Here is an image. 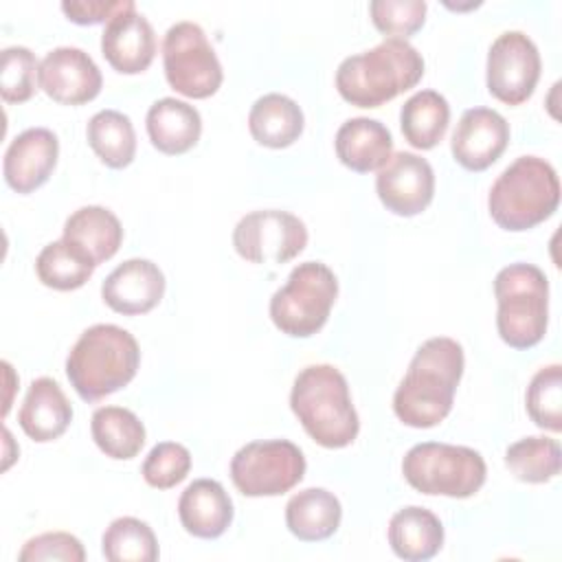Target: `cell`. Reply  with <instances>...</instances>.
I'll return each instance as SVG.
<instances>
[{"label": "cell", "mask_w": 562, "mask_h": 562, "mask_svg": "<svg viewBox=\"0 0 562 562\" xmlns=\"http://www.w3.org/2000/svg\"><path fill=\"white\" fill-rule=\"evenodd\" d=\"M463 364V347L457 340L435 336L422 342L393 395L397 419L411 428H432L443 422L452 411Z\"/></svg>", "instance_id": "obj_1"}, {"label": "cell", "mask_w": 562, "mask_h": 562, "mask_svg": "<svg viewBox=\"0 0 562 562\" xmlns=\"http://www.w3.org/2000/svg\"><path fill=\"white\" fill-rule=\"evenodd\" d=\"M424 77V57L413 44L386 37L378 46L345 57L336 70L338 94L356 108H380L415 88Z\"/></svg>", "instance_id": "obj_2"}, {"label": "cell", "mask_w": 562, "mask_h": 562, "mask_svg": "<svg viewBox=\"0 0 562 562\" xmlns=\"http://www.w3.org/2000/svg\"><path fill=\"white\" fill-rule=\"evenodd\" d=\"M140 364L136 338L110 323L88 327L66 358V375L83 402H99L127 386Z\"/></svg>", "instance_id": "obj_3"}, {"label": "cell", "mask_w": 562, "mask_h": 562, "mask_svg": "<svg viewBox=\"0 0 562 562\" xmlns=\"http://www.w3.org/2000/svg\"><path fill=\"white\" fill-rule=\"evenodd\" d=\"M290 406L305 432L323 448H347L360 430L345 375L331 364H310L299 371Z\"/></svg>", "instance_id": "obj_4"}, {"label": "cell", "mask_w": 562, "mask_h": 562, "mask_svg": "<svg viewBox=\"0 0 562 562\" xmlns=\"http://www.w3.org/2000/svg\"><path fill=\"white\" fill-rule=\"evenodd\" d=\"M560 180L551 162L538 156L516 158L492 184L487 209L492 220L512 233L533 228L555 213Z\"/></svg>", "instance_id": "obj_5"}, {"label": "cell", "mask_w": 562, "mask_h": 562, "mask_svg": "<svg viewBox=\"0 0 562 562\" xmlns=\"http://www.w3.org/2000/svg\"><path fill=\"white\" fill-rule=\"evenodd\" d=\"M496 329L512 349H529L547 334L549 281L533 263H509L494 279Z\"/></svg>", "instance_id": "obj_6"}, {"label": "cell", "mask_w": 562, "mask_h": 562, "mask_svg": "<svg viewBox=\"0 0 562 562\" xmlns=\"http://www.w3.org/2000/svg\"><path fill=\"white\" fill-rule=\"evenodd\" d=\"M402 474L422 494L470 498L483 487L487 468L474 448L424 441L404 454Z\"/></svg>", "instance_id": "obj_7"}, {"label": "cell", "mask_w": 562, "mask_h": 562, "mask_svg": "<svg viewBox=\"0 0 562 562\" xmlns=\"http://www.w3.org/2000/svg\"><path fill=\"white\" fill-rule=\"evenodd\" d=\"M338 296L336 274L321 261L299 263L270 299V318L292 338L314 336L329 318Z\"/></svg>", "instance_id": "obj_8"}, {"label": "cell", "mask_w": 562, "mask_h": 562, "mask_svg": "<svg viewBox=\"0 0 562 562\" xmlns=\"http://www.w3.org/2000/svg\"><path fill=\"white\" fill-rule=\"evenodd\" d=\"M167 83L189 99H206L222 86V64L200 24L182 20L167 29L162 40Z\"/></svg>", "instance_id": "obj_9"}, {"label": "cell", "mask_w": 562, "mask_h": 562, "mask_svg": "<svg viewBox=\"0 0 562 562\" xmlns=\"http://www.w3.org/2000/svg\"><path fill=\"white\" fill-rule=\"evenodd\" d=\"M305 476V457L288 439L250 441L231 459L233 485L250 498L281 496Z\"/></svg>", "instance_id": "obj_10"}, {"label": "cell", "mask_w": 562, "mask_h": 562, "mask_svg": "<svg viewBox=\"0 0 562 562\" xmlns=\"http://www.w3.org/2000/svg\"><path fill=\"white\" fill-rule=\"evenodd\" d=\"M237 255L250 263H288L307 246L303 220L288 211L263 209L244 215L233 228Z\"/></svg>", "instance_id": "obj_11"}, {"label": "cell", "mask_w": 562, "mask_h": 562, "mask_svg": "<svg viewBox=\"0 0 562 562\" xmlns=\"http://www.w3.org/2000/svg\"><path fill=\"white\" fill-rule=\"evenodd\" d=\"M540 68V53L533 40L522 31H505L487 53V90L507 105H520L533 94Z\"/></svg>", "instance_id": "obj_12"}, {"label": "cell", "mask_w": 562, "mask_h": 562, "mask_svg": "<svg viewBox=\"0 0 562 562\" xmlns=\"http://www.w3.org/2000/svg\"><path fill=\"white\" fill-rule=\"evenodd\" d=\"M375 191L386 211L413 217L435 195V173L426 158L413 151H395L375 176Z\"/></svg>", "instance_id": "obj_13"}, {"label": "cell", "mask_w": 562, "mask_h": 562, "mask_svg": "<svg viewBox=\"0 0 562 562\" xmlns=\"http://www.w3.org/2000/svg\"><path fill=\"white\" fill-rule=\"evenodd\" d=\"M101 86L99 66L81 48L57 46L40 61V88L57 103H88L101 92Z\"/></svg>", "instance_id": "obj_14"}, {"label": "cell", "mask_w": 562, "mask_h": 562, "mask_svg": "<svg viewBox=\"0 0 562 562\" xmlns=\"http://www.w3.org/2000/svg\"><path fill=\"white\" fill-rule=\"evenodd\" d=\"M509 143V123L490 108H470L461 114L450 149L454 160L468 171H485Z\"/></svg>", "instance_id": "obj_15"}, {"label": "cell", "mask_w": 562, "mask_h": 562, "mask_svg": "<svg viewBox=\"0 0 562 562\" xmlns=\"http://www.w3.org/2000/svg\"><path fill=\"white\" fill-rule=\"evenodd\" d=\"M59 156V140L46 127L20 132L7 147L2 173L7 184L18 193L40 189L53 173Z\"/></svg>", "instance_id": "obj_16"}, {"label": "cell", "mask_w": 562, "mask_h": 562, "mask_svg": "<svg viewBox=\"0 0 562 562\" xmlns=\"http://www.w3.org/2000/svg\"><path fill=\"white\" fill-rule=\"evenodd\" d=\"M165 294V274L149 259H127L116 266L101 285L105 305L123 316H138L154 310Z\"/></svg>", "instance_id": "obj_17"}, {"label": "cell", "mask_w": 562, "mask_h": 562, "mask_svg": "<svg viewBox=\"0 0 562 562\" xmlns=\"http://www.w3.org/2000/svg\"><path fill=\"white\" fill-rule=\"evenodd\" d=\"M101 53L123 75H138L149 68L156 55V33L136 4L116 13L103 29Z\"/></svg>", "instance_id": "obj_18"}, {"label": "cell", "mask_w": 562, "mask_h": 562, "mask_svg": "<svg viewBox=\"0 0 562 562\" xmlns=\"http://www.w3.org/2000/svg\"><path fill=\"white\" fill-rule=\"evenodd\" d=\"M178 518L187 533L202 540H215L233 522V501L222 483L198 479L180 494Z\"/></svg>", "instance_id": "obj_19"}, {"label": "cell", "mask_w": 562, "mask_h": 562, "mask_svg": "<svg viewBox=\"0 0 562 562\" xmlns=\"http://www.w3.org/2000/svg\"><path fill=\"white\" fill-rule=\"evenodd\" d=\"M18 422L26 437L46 443L66 432L72 422V406L53 378H37L24 395Z\"/></svg>", "instance_id": "obj_20"}, {"label": "cell", "mask_w": 562, "mask_h": 562, "mask_svg": "<svg viewBox=\"0 0 562 562\" xmlns=\"http://www.w3.org/2000/svg\"><path fill=\"white\" fill-rule=\"evenodd\" d=\"M336 156L338 160L356 171L369 173L380 171L393 154V136L386 125L369 116H356L345 121L336 132Z\"/></svg>", "instance_id": "obj_21"}, {"label": "cell", "mask_w": 562, "mask_h": 562, "mask_svg": "<svg viewBox=\"0 0 562 562\" xmlns=\"http://www.w3.org/2000/svg\"><path fill=\"white\" fill-rule=\"evenodd\" d=\"M147 134L151 145L167 154L178 156L189 151L202 134V116L187 101L165 97L151 103L147 112Z\"/></svg>", "instance_id": "obj_22"}, {"label": "cell", "mask_w": 562, "mask_h": 562, "mask_svg": "<svg viewBox=\"0 0 562 562\" xmlns=\"http://www.w3.org/2000/svg\"><path fill=\"white\" fill-rule=\"evenodd\" d=\"M79 248L94 266L112 259L123 241L119 217L105 206H81L64 222V237Z\"/></svg>", "instance_id": "obj_23"}, {"label": "cell", "mask_w": 562, "mask_h": 562, "mask_svg": "<svg viewBox=\"0 0 562 562\" xmlns=\"http://www.w3.org/2000/svg\"><path fill=\"white\" fill-rule=\"evenodd\" d=\"M389 544L393 553L402 560H430L443 547V525L426 507H402L389 520Z\"/></svg>", "instance_id": "obj_24"}, {"label": "cell", "mask_w": 562, "mask_h": 562, "mask_svg": "<svg viewBox=\"0 0 562 562\" xmlns=\"http://www.w3.org/2000/svg\"><path fill=\"white\" fill-rule=\"evenodd\" d=\"M340 501L325 487L301 490L285 505V525L303 542L331 538L340 527Z\"/></svg>", "instance_id": "obj_25"}, {"label": "cell", "mask_w": 562, "mask_h": 562, "mask_svg": "<svg viewBox=\"0 0 562 562\" xmlns=\"http://www.w3.org/2000/svg\"><path fill=\"white\" fill-rule=\"evenodd\" d=\"M303 125L305 119L299 103L279 92L259 97L248 114L250 136L270 149L290 147L303 134Z\"/></svg>", "instance_id": "obj_26"}, {"label": "cell", "mask_w": 562, "mask_h": 562, "mask_svg": "<svg viewBox=\"0 0 562 562\" xmlns=\"http://www.w3.org/2000/svg\"><path fill=\"white\" fill-rule=\"evenodd\" d=\"M450 105L435 90H419L400 110V127L406 143L415 149H432L448 130Z\"/></svg>", "instance_id": "obj_27"}, {"label": "cell", "mask_w": 562, "mask_h": 562, "mask_svg": "<svg viewBox=\"0 0 562 562\" xmlns=\"http://www.w3.org/2000/svg\"><path fill=\"white\" fill-rule=\"evenodd\" d=\"M90 432L99 450L110 459H134L145 446V426L123 406H101L92 413Z\"/></svg>", "instance_id": "obj_28"}, {"label": "cell", "mask_w": 562, "mask_h": 562, "mask_svg": "<svg viewBox=\"0 0 562 562\" xmlns=\"http://www.w3.org/2000/svg\"><path fill=\"white\" fill-rule=\"evenodd\" d=\"M88 145L110 169H123L134 160L136 134L127 114L119 110L97 112L86 127Z\"/></svg>", "instance_id": "obj_29"}, {"label": "cell", "mask_w": 562, "mask_h": 562, "mask_svg": "<svg viewBox=\"0 0 562 562\" xmlns=\"http://www.w3.org/2000/svg\"><path fill=\"white\" fill-rule=\"evenodd\" d=\"M94 268L97 266L66 239L46 244L35 259L37 279L46 288H53L59 292H70L81 288L92 277Z\"/></svg>", "instance_id": "obj_30"}, {"label": "cell", "mask_w": 562, "mask_h": 562, "mask_svg": "<svg viewBox=\"0 0 562 562\" xmlns=\"http://www.w3.org/2000/svg\"><path fill=\"white\" fill-rule=\"evenodd\" d=\"M560 443L551 437H525L505 450L507 470L522 483H547L560 474Z\"/></svg>", "instance_id": "obj_31"}, {"label": "cell", "mask_w": 562, "mask_h": 562, "mask_svg": "<svg viewBox=\"0 0 562 562\" xmlns=\"http://www.w3.org/2000/svg\"><path fill=\"white\" fill-rule=\"evenodd\" d=\"M101 551L110 562H154L158 560V540L145 520L123 516L103 531Z\"/></svg>", "instance_id": "obj_32"}, {"label": "cell", "mask_w": 562, "mask_h": 562, "mask_svg": "<svg viewBox=\"0 0 562 562\" xmlns=\"http://www.w3.org/2000/svg\"><path fill=\"white\" fill-rule=\"evenodd\" d=\"M527 413L544 430H562V367L549 364L536 371L527 386Z\"/></svg>", "instance_id": "obj_33"}, {"label": "cell", "mask_w": 562, "mask_h": 562, "mask_svg": "<svg viewBox=\"0 0 562 562\" xmlns=\"http://www.w3.org/2000/svg\"><path fill=\"white\" fill-rule=\"evenodd\" d=\"M40 79V64L26 46H7L0 57V94L7 103L29 101Z\"/></svg>", "instance_id": "obj_34"}, {"label": "cell", "mask_w": 562, "mask_h": 562, "mask_svg": "<svg viewBox=\"0 0 562 562\" xmlns=\"http://www.w3.org/2000/svg\"><path fill=\"white\" fill-rule=\"evenodd\" d=\"M191 470V452L176 441L156 443L143 461V479L156 490L176 487Z\"/></svg>", "instance_id": "obj_35"}, {"label": "cell", "mask_w": 562, "mask_h": 562, "mask_svg": "<svg viewBox=\"0 0 562 562\" xmlns=\"http://www.w3.org/2000/svg\"><path fill=\"white\" fill-rule=\"evenodd\" d=\"M373 26L391 37L406 40L426 22L424 0H373L369 4Z\"/></svg>", "instance_id": "obj_36"}, {"label": "cell", "mask_w": 562, "mask_h": 562, "mask_svg": "<svg viewBox=\"0 0 562 562\" xmlns=\"http://www.w3.org/2000/svg\"><path fill=\"white\" fill-rule=\"evenodd\" d=\"M20 562H44V560H64V562H83L86 551L79 538L66 531H46L40 533L22 547L18 553Z\"/></svg>", "instance_id": "obj_37"}, {"label": "cell", "mask_w": 562, "mask_h": 562, "mask_svg": "<svg viewBox=\"0 0 562 562\" xmlns=\"http://www.w3.org/2000/svg\"><path fill=\"white\" fill-rule=\"evenodd\" d=\"M134 7L132 0H64V15L81 26H92L101 22H110L116 13Z\"/></svg>", "instance_id": "obj_38"}]
</instances>
